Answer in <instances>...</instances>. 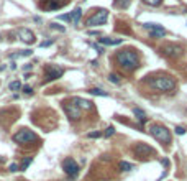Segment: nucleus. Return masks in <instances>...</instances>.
Instances as JSON below:
<instances>
[{"instance_id": "nucleus-24", "label": "nucleus", "mask_w": 187, "mask_h": 181, "mask_svg": "<svg viewBox=\"0 0 187 181\" xmlns=\"http://www.w3.org/2000/svg\"><path fill=\"white\" fill-rule=\"evenodd\" d=\"M49 27L53 28V30H58V31H61V33H64V31H66V28L61 27V25H58V23H51Z\"/></svg>"}, {"instance_id": "nucleus-7", "label": "nucleus", "mask_w": 187, "mask_h": 181, "mask_svg": "<svg viewBox=\"0 0 187 181\" xmlns=\"http://www.w3.org/2000/svg\"><path fill=\"white\" fill-rule=\"evenodd\" d=\"M133 152L136 156H140V158H148V156H151V155H154V150L149 145H146V143H143V142H140V143H136L133 148Z\"/></svg>"}, {"instance_id": "nucleus-18", "label": "nucleus", "mask_w": 187, "mask_h": 181, "mask_svg": "<svg viewBox=\"0 0 187 181\" xmlns=\"http://www.w3.org/2000/svg\"><path fill=\"white\" fill-rule=\"evenodd\" d=\"M118 166H120V170L121 171H131V170H133V165H131V163H128V161H120V165H118Z\"/></svg>"}, {"instance_id": "nucleus-9", "label": "nucleus", "mask_w": 187, "mask_h": 181, "mask_svg": "<svg viewBox=\"0 0 187 181\" xmlns=\"http://www.w3.org/2000/svg\"><path fill=\"white\" fill-rule=\"evenodd\" d=\"M44 73H46V81H54V79H59L64 71H62V67H58L54 64H48L44 67Z\"/></svg>"}, {"instance_id": "nucleus-23", "label": "nucleus", "mask_w": 187, "mask_h": 181, "mask_svg": "<svg viewBox=\"0 0 187 181\" xmlns=\"http://www.w3.org/2000/svg\"><path fill=\"white\" fill-rule=\"evenodd\" d=\"M145 3H148V5H151V7H158L162 0H143Z\"/></svg>"}, {"instance_id": "nucleus-31", "label": "nucleus", "mask_w": 187, "mask_h": 181, "mask_svg": "<svg viewBox=\"0 0 187 181\" xmlns=\"http://www.w3.org/2000/svg\"><path fill=\"white\" fill-rule=\"evenodd\" d=\"M176 134L177 135H184L186 134V128L184 127H176Z\"/></svg>"}, {"instance_id": "nucleus-29", "label": "nucleus", "mask_w": 187, "mask_h": 181, "mask_svg": "<svg viewBox=\"0 0 187 181\" xmlns=\"http://www.w3.org/2000/svg\"><path fill=\"white\" fill-rule=\"evenodd\" d=\"M8 170H10L12 173H15V171H18V165H17V163H10V166H8Z\"/></svg>"}, {"instance_id": "nucleus-3", "label": "nucleus", "mask_w": 187, "mask_h": 181, "mask_svg": "<svg viewBox=\"0 0 187 181\" xmlns=\"http://www.w3.org/2000/svg\"><path fill=\"white\" fill-rule=\"evenodd\" d=\"M149 134L153 135L158 142H161V143H171V132H169L164 125L153 124V125L149 127Z\"/></svg>"}, {"instance_id": "nucleus-26", "label": "nucleus", "mask_w": 187, "mask_h": 181, "mask_svg": "<svg viewBox=\"0 0 187 181\" xmlns=\"http://www.w3.org/2000/svg\"><path fill=\"white\" fill-rule=\"evenodd\" d=\"M115 134V128L110 125V127H107V130H105V137H112V135Z\"/></svg>"}, {"instance_id": "nucleus-1", "label": "nucleus", "mask_w": 187, "mask_h": 181, "mask_svg": "<svg viewBox=\"0 0 187 181\" xmlns=\"http://www.w3.org/2000/svg\"><path fill=\"white\" fill-rule=\"evenodd\" d=\"M117 64L125 69V71H133L135 67H138V54L133 49H121L115 54Z\"/></svg>"}, {"instance_id": "nucleus-11", "label": "nucleus", "mask_w": 187, "mask_h": 181, "mask_svg": "<svg viewBox=\"0 0 187 181\" xmlns=\"http://www.w3.org/2000/svg\"><path fill=\"white\" fill-rule=\"evenodd\" d=\"M18 38L21 41H25L28 45H33L34 43V33L31 30H28V28H20L18 30Z\"/></svg>"}, {"instance_id": "nucleus-22", "label": "nucleus", "mask_w": 187, "mask_h": 181, "mask_svg": "<svg viewBox=\"0 0 187 181\" xmlns=\"http://www.w3.org/2000/svg\"><path fill=\"white\" fill-rule=\"evenodd\" d=\"M31 161H33V158H31V156H28L27 160H25V161H23V163H21L20 170H23V171H25V170H27V168L30 166V163H31Z\"/></svg>"}, {"instance_id": "nucleus-2", "label": "nucleus", "mask_w": 187, "mask_h": 181, "mask_svg": "<svg viewBox=\"0 0 187 181\" xmlns=\"http://www.w3.org/2000/svg\"><path fill=\"white\" fill-rule=\"evenodd\" d=\"M149 84L151 87H154L156 91H162V92H166V91H172L174 87H176V81L171 77V76H156L153 79L149 81Z\"/></svg>"}, {"instance_id": "nucleus-32", "label": "nucleus", "mask_w": 187, "mask_h": 181, "mask_svg": "<svg viewBox=\"0 0 187 181\" xmlns=\"http://www.w3.org/2000/svg\"><path fill=\"white\" fill-rule=\"evenodd\" d=\"M49 45H53V40H48V41H43V43H41V46H43V48L49 46Z\"/></svg>"}, {"instance_id": "nucleus-30", "label": "nucleus", "mask_w": 187, "mask_h": 181, "mask_svg": "<svg viewBox=\"0 0 187 181\" xmlns=\"http://www.w3.org/2000/svg\"><path fill=\"white\" fill-rule=\"evenodd\" d=\"M58 18H59V20H64V21H71V13H67V15H59Z\"/></svg>"}, {"instance_id": "nucleus-6", "label": "nucleus", "mask_w": 187, "mask_h": 181, "mask_svg": "<svg viewBox=\"0 0 187 181\" xmlns=\"http://www.w3.org/2000/svg\"><path fill=\"white\" fill-rule=\"evenodd\" d=\"M62 170H64V173L69 174L71 178H76V176L79 174V165H77V161L72 160V158H66V160L62 161Z\"/></svg>"}, {"instance_id": "nucleus-16", "label": "nucleus", "mask_w": 187, "mask_h": 181, "mask_svg": "<svg viewBox=\"0 0 187 181\" xmlns=\"http://www.w3.org/2000/svg\"><path fill=\"white\" fill-rule=\"evenodd\" d=\"M80 17H82V10H80V8H76L72 13H71V21H72L74 25H77L79 20H80Z\"/></svg>"}, {"instance_id": "nucleus-17", "label": "nucleus", "mask_w": 187, "mask_h": 181, "mask_svg": "<svg viewBox=\"0 0 187 181\" xmlns=\"http://www.w3.org/2000/svg\"><path fill=\"white\" fill-rule=\"evenodd\" d=\"M92 96H100V97H108V92H105V91H102V89H97V87H93V89H90L89 91Z\"/></svg>"}, {"instance_id": "nucleus-21", "label": "nucleus", "mask_w": 187, "mask_h": 181, "mask_svg": "<svg viewBox=\"0 0 187 181\" xmlns=\"http://www.w3.org/2000/svg\"><path fill=\"white\" fill-rule=\"evenodd\" d=\"M108 81H112L113 84H120V76L115 74V73H112V74H108Z\"/></svg>"}, {"instance_id": "nucleus-20", "label": "nucleus", "mask_w": 187, "mask_h": 181, "mask_svg": "<svg viewBox=\"0 0 187 181\" xmlns=\"http://www.w3.org/2000/svg\"><path fill=\"white\" fill-rule=\"evenodd\" d=\"M115 5L120 8H127L130 5V0H115Z\"/></svg>"}, {"instance_id": "nucleus-19", "label": "nucleus", "mask_w": 187, "mask_h": 181, "mask_svg": "<svg viewBox=\"0 0 187 181\" xmlns=\"http://www.w3.org/2000/svg\"><path fill=\"white\" fill-rule=\"evenodd\" d=\"M8 89H10V91H20L21 89V82L20 81H12V82L8 84Z\"/></svg>"}, {"instance_id": "nucleus-4", "label": "nucleus", "mask_w": 187, "mask_h": 181, "mask_svg": "<svg viewBox=\"0 0 187 181\" xmlns=\"http://www.w3.org/2000/svg\"><path fill=\"white\" fill-rule=\"evenodd\" d=\"M12 138H13L15 143L25 145V143H31V142H34L36 138H38V135L34 134V132H31L30 128H20L17 134H13Z\"/></svg>"}, {"instance_id": "nucleus-8", "label": "nucleus", "mask_w": 187, "mask_h": 181, "mask_svg": "<svg viewBox=\"0 0 187 181\" xmlns=\"http://www.w3.org/2000/svg\"><path fill=\"white\" fill-rule=\"evenodd\" d=\"M161 53L167 56V58H177V56L182 54V48L177 46V45H172V43H167V45L161 48Z\"/></svg>"}, {"instance_id": "nucleus-12", "label": "nucleus", "mask_w": 187, "mask_h": 181, "mask_svg": "<svg viewBox=\"0 0 187 181\" xmlns=\"http://www.w3.org/2000/svg\"><path fill=\"white\" fill-rule=\"evenodd\" d=\"M149 36L151 38H164L166 36V30L161 27L159 23H156L153 28H149Z\"/></svg>"}, {"instance_id": "nucleus-27", "label": "nucleus", "mask_w": 187, "mask_h": 181, "mask_svg": "<svg viewBox=\"0 0 187 181\" xmlns=\"http://www.w3.org/2000/svg\"><path fill=\"white\" fill-rule=\"evenodd\" d=\"M87 137L89 138H99V137H102L100 132H90V134H87Z\"/></svg>"}, {"instance_id": "nucleus-15", "label": "nucleus", "mask_w": 187, "mask_h": 181, "mask_svg": "<svg viewBox=\"0 0 187 181\" xmlns=\"http://www.w3.org/2000/svg\"><path fill=\"white\" fill-rule=\"evenodd\" d=\"M133 114L136 115V119L140 120V124H145V122L148 120V117H146V112H145L143 109H140V107H135V109H133Z\"/></svg>"}, {"instance_id": "nucleus-25", "label": "nucleus", "mask_w": 187, "mask_h": 181, "mask_svg": "<svg viewBox=\"0 0 187 181\" xmlns=\"http://www.w3.org/2000/svg\"><path fill=\"white\" fill-rule=\"evenodd\" d=\"M31 54H33V51H31V49H25V51H21V53L15 54V58H17V56H31Z\"/></svg>"}, {"instance_id": "nucleus-13", "label": "nucleus", "mask_w": 187, "mask_h": 181, "mask_svg": "<svg viewBox=\"0 0 187 181\" xmlns=\"http://www.w3.org/2000/svg\"><path fill=\"white\" fill-rule=\"evenodd\" d=\"M72 102H74V104H77V107H79V109H86V110L92 109V102H90V101H86V99L76 97V99H72Z\"/></svg>"}, {"instance_id": "nucleus-28", "label": "nucleus", "mask_w": 187, "mask_h": 181, "mask_svg": "<svg viewBox=\"0 0 187 181\" xmlns=\"http://www.w3.org/2000/svg\"><path fill=\"white\" fill-rule=\"evenodd\" d=\"M23 92H25L27 96H31V94H33V89H31L30 86H25V87H23Z\"/></svg>"}, {"instance_id": "nucleus-5", "label": "nucleus", "mask_w": 187, "mask_h": 181, "mask_svg": "<svg viewBox=\"0 0 187 181\" xmlns=\"http://www.w3.org/2000/svg\"><path fill=\"white\" fill-rule=\"evenodd\" d=\"M108 18V12L105 8H100V10H97L92 17H89L86 21L87 27H99V25H105V21Z\"/></svg>"}, {"instance_id": "nucleus-14", "label": "nucleus", "mask_w": 187, "mask_h": 181, "mask_svg": "<svg viewBox=\"0 0 187 181\" xmlns=\"http://www.w3.org/2000/svg\"><path fill=\"white\" fill-rule=\"evenodd\" d=\"M99 41H100L102 45H107V46H117V45H121V43H123L121 38H115V40H112V38H100Z\"/></svg>"}, {"instance_id": "nucleus-33", "label": "nucleus", "mask_w": 187, "mask_h": 181, "mask_svg": "<svg viewBox=\"0 0 187 181\" xmlns=\"http://www.w3.org/2000/svg\"><path fill=\"white\" fill-rule=\"evenodd\" d=\"M3 161H5V158H3V156H0V163H3Z\"/></svg>"}, {"instance_id": "nucleus-10", "label": "nucleus", "mask_w": 187, "mask_h": 181, "mask_svg": "<svg viewBox=\"0 0 187 181\" xmlns=\"http://www.w3.org/2000/svg\"><path fill=\"white\" fill-rule=\"evenodd\" d=\"M64 110H66L67 117H69L71 120H79L80 119V109L77 107V104H74V102H66V104H64Z\"/></svg>"}]
</instances>
